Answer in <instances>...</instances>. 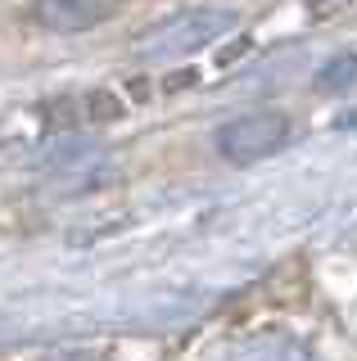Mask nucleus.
<instances>
[{"instance_id": "f03ea898", "label": "nucleus", "mask_w": 357, "mask_h": 361, "mask_svg": "<svg viewBox=\"0 0 357 361\" xmlns=\"http://www.w3.org/2000/svg\"><path fill=\"white\" fill-rule=\"evenodd\" d=\"M226 27H236V14H226V9H195L186 18L163 23L150 41H154V54H176V50H195V45L213 41Z\"/></svg>"}, {"instance_id": "f257e3e1", "label": "nucleus", "mask_w": 357, "mask_h": 361, "mask_svg": "<svg viewBox=\"0 0 357 361\" xmlns=\"http://www.w3.org/2000/svg\"><path fill=\"white\" fill-rule=\"evenodd\" d=\"M217 154L231 158V163H258V158H272L276 149L289 145V118L276 109L262 113H240V118L222 122L213 135Z\"/></svg>"}, {"instance_id": "20e7f679", "label": "nucleus", "mask_w": 357, "mask_h": 361, "mask_svg": "<svg viewBox=\"0 0 357 361\" xmlns=\"http://www.w3.org/2000/svg\"><path fill=\"white\" fill-rule=\"evenodd\" d=\"M353 82H357V54H349V50L334 54V59L317 73V86L326 90V95H334V90H349Z\"/></svg>"}, {"instance_id": "7ed1b4c3", "label": "nucleus", "mask_w": 357, "mask_h": 361, "mask_svg": "<svg viewBox=\"0 0 357 361\" xmlns=\"http://www.w3.org/2000/svg\"><path fill=\"white\" fill-rule=\"evenodd\" d=\"M118 14V0H32V18L46 32H86Z\"/></svg>"}]
</instances>
